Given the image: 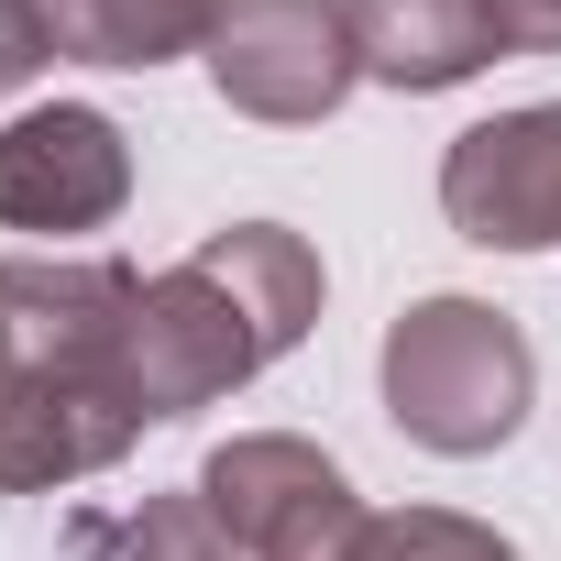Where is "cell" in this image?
<instances>
[{"label":"cell","mask_w":561,"mask_h":561,"mask_svg":"<svg viewBox=\"0 0 561 561\" xmlns=\"http://www.w3.org/2000/svg\"><path fill=\"white\" fill-rule=\"evenodd\" d=\"M386 419L440 451V462H473V451H506L528 430V397H539V353L506 309L484 298H419L397 309L386 331Z\"/></svg>","instance_id":"obj_1"},{"label":"cell","mask_w":561,"mask_h":561,"mask_svg":"<svg viewBox=\"0 0 561 561\" xmlns=\"http://www.w3.org/2000/svg\"><path fill=\"white\" fill-rule=\"evenodd\" d=\"M198 495H209V517L231 528L242 561H364V539H375V506L353 495V473L298 430L220 440L198 462Z\"/></svg>","instance_id":"obj_2"},{"label":"cell","mask_w":561,"mask_h":561,"mask_svg":"<svg viewBox=\"0 0 561 561\" xmlns=\"http://www.w3.org/2000/svg\"><path fill=\"white\" fill-rule=\"evenodd\" d=\"M209 89L242 122L309 133L364 89V45H353V0H231L209 34Z\"/></svg>","instance_id":"obj_3"},{"label":"cell","mask_w":561,"mask_h":561,"mask_svg":"<svg viewBox=\"0 0 561 561\" xmlns=\"http://www.w3.org/2000/svg\"><path fill=\"white\" fill-rule=\"evenodd\" d=\"M264 364H275V342H264V320L220 287L209 253L144 275V309H133V408H144V430H154V419H187V408H220V397L253 386Z\"/></svg>","instance_id":"obj_4"},{"label":"cell","mask_w":561,"mask_h":561,"mask_svg":"<svg viewBox=\"0 0 561 561\" xmlns=\"http://www.w3.org/2000/svg\"><path fill=\"white\" fill-rule=\"evenodd\" d=\"M440 209L484 253H550L561 242V100H528V111H495V122L451 133Z\"/></svg>","instance_id":"obj_5"},{"label":"cell","mask_w":561,"mask_h":561,"mask_svg":"<svg viewBox=\"0 0 561 561\" xmlns=\"http://www.w3.org/2000/svg\"><path fill=\"white\" fill-rule=\"evenodd\" d=\"M133 198V144L89 100H45L0 122V231H100Z\"/></svg>","instance_id":"obj_6"},{"label":"cell","mask_w":561,"mask_h":561,"mask_svg":"<svg viewBox=\"0 0 561 561\" xmlns=\"http://www.w3.org/2000/svg\"><path fill=\"white\" fill-rule=\"evenodd\" d=\"M144 440V408L122 386H89V375H23L0 364V495H45V484H78L100 462H122Z\"/></svg>","instance_id":"obj_7"},{"label":"cell","mask_w":561,"mask_h":561,"mask_svg":"<svg viewBox=\"0 0 561 561\" xmlns=\"http://www.w3.org/2000/svg\"><path fill=\"white\" fill-rule=\"evenodd\" d=\"M353 45H364V78L408 89V100L462 89V78H484L506 56L484 0H353Z\"/></svg>","instance_id":"obj_8"},{"label":"cell","mask_w":561,"mask_h":561,"mask_svg":"<svg viewBox=\"0 0 561 561\" xmlns=\"http://www.w3.org/2000/svg\"><path fill=\"white\" fill-rule=\"evenodd\" d=\"M198 253L220 264V287H231V298L264 320V342H275V353H298V342L320 331V298H331V275H320L309 231H287V220H231V231H209Z\"/></svg>","instance_id":"obj_9"},{"label":"cell","mask_w":561,"mask_h":561,"mask_svg":"<svg viewBox=\"0 0 561 561\" xmlns=\"http://www.w3.org/2000/svg\"><path fill=\"white\" fill-rule=\"evenodd\" d=\"M231 0H45L56 56L78 67H165V56H209Z\"/></svg>","instance_id":"obj_10"},{"label":"cell","mask_w":561,"mask_h":561,"mask_svg":"<svg viewBox=\"0 0 561 561\" xmlns=\"http://www.w3.org/2000/svg\"><path fill=\"white\" fill-rule=\"evenodd\" d=\"M89 550H100V561H242L198 484H187V495H144L122 528H89Z\"/></svg>","instance_id":"obj_11"},{"label":"cell","mask_w":561,"mask_h":561,"mask_svg":"<svg viewBox=\"0 0 561 561\" xmlns=\"http://www.w3.org/2000/svg\"><path fill=\"white\" fill-rule=\"evenodd\" d=\"M364 561H517V539H495L484 517H451V506H397V517H375Z\"/></svg>","instance_id":"obj_12"},{"label":"cell","mask_w":561,"mask_h":561,"mask_svg":"<svg viewBox=\"0 0 561 561\" xmlns=\"http://www.w3.org/2000/svg\"><path fill=\"white\" fill-rule=\"evenodd\" d=\"M56 67V23H45V0H0V100L34 89Z\"/></svg>","instance_id":"obj_13"}]
</instances>
